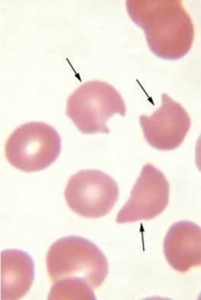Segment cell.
I'll return each mask as SVG.
<instances>
[{
    "label": "cell",
    "instance_id": "6",
    "mask_svg": "<svg viewBox=\"0 0 201 300\" xmlns=\"http://www.w3.org/2000/svg\"><path fill=\"white\" fill-rule=\"evenodd\" d=\"M169 185L163 173L151 163L145 164L129 198L118 213L119 224L154 219L167 207Z\"/></svg>",
    "mask_w": 201,
    "mask_h": 300
},
{
    "label": "cell",
    "instance_id": "4",
    "mask_svg": "<svg viewBox=\"0 0 201 300\" xmlns=\"http://www.w3.org/2000/svg\"><path fill=\"white\" fill-rule=\"evenodd\" d=\"M61 150L57 131L43 122L23 124L11 134L5 144L7 160L16 168L26 173L43 170L51 165Z\"/></svg>",
    "mask_w": 201,
    "mask_h": 300
},
{
    "label": "cell",
    "instance_id": "10",
    "mask_svg": "<svg viewBox=\"0 0 201 300\" xmlns=\"http://www.w3.org/2000/svg\"><path fill=\"white\" fill-rule=\"evenodd\" d=\"M53 282L48 299H95L93 289L81 280L64 277Z\"/></svg>",
    "mask_w": 201,
    "mask_h": 300
},
{
    "label": "cell",
    "instance_id": "3",
    "mask_svg": "<svg viewBox=\"0 0 201 300\" xmlns=\"http://www.w3.org/2000/svg\"><path fill=\"white\" fill-rule=\"evenodd\" d=\"M121 97L109 83L99 80L86 82L69 97L66 114L82 133L108 134L107 120L114 114L124 116Z\"/></svg>",
    "mask_w": 201,
    "mask_h": 300
},
{
    "label": "cell",
    "instance_id": "7",
    "mask_svg": "<svg viewBox=\"0 0 201 300\" xmlns=\"http://www.w3.org/2000/svg\"><path fill=\"white\" fill-rule=\"evenodd\" d=\"M160 107L150 116L142 115L139 123L147 142L161 150H171L181 144L189 130L191 120L178 103L165 93Z\"/></svg>",
    "mask_w": 201,
    "mask_h": 300
},
{
    "label": "cell",
    "instance_id": "5",
    "mask_svg": "<svg viewBox=\"0 0 201 300\" xmlns=\"http://www.w3.org/2000/svg\"><path fill=\"white\" fill-rule=\"evenodd\" d=\"M119 195L118 187L114 179L96 169L82 170L72 175L64 192L70 208L80 216L91 219L107 214Z\"/></svg>",
    "mask_w": 201,
    "mask_h": 300
},
{
    "label": "cell",
    "instance_id": "1",
    "mask_svg": "<svg viewBox=\"0 0 201 300\" xmlns=\"http://www.w3.org/2000/svg\"><path fill=\"white\" fill-rule=\"evenodd\" d=\"M132 21L144 31L151 51L164 59L181 58L190 50L194 29L180 0H127Z\"/></svg>",
    "mask_w": 201,
    "mask_h": 300
},
{
    "label": "cell",
    "instance_id": "9",
    "mask_svg": "<svg viewBox=\"0 0 201 300\" xmlns=\"http://www.w3.org/2000/svg\"><path fill=\"white\" fill-rule=\"evenodd\" d=\"M1 300H17L30 290L34 278L33 260L26 252L7 249L1 253Z\"/></svg>",
    "mask_w": 201,
    "mask_h": 300
},
{
    "label": "cell",
    "instance_id": "8",
    "mask_svg": "<svg viewBox=\"0 0 201 300\" xmlns=\"http://www.w3.org/2000/svg\"><path fill=\"white\" fill-rule=\"evenodd\" d=\"M163 251L172 267L182 272L199 265L201 261V230L189 221H179L170 228L165 237Z\"/></svg>",
    "mask_w": 201,
    "mask_h": 300
},
{
    "label": "cell",
    "instance_id": "2",
    "mask_svg": "<svg viewBox=\"0 0 201 300\" xmlns=\"http://www.w3.org/2000/svg\"><path fill=\"white\" fill-rule=\"evenodd\" d=\"M46 262L53 282L64 277L80 279L93 289L102 283L108 271L107 260L100 249L89 240L76 236L53 243L47 252Z\"/></svg>",
    "mask_w": 201,
    "mask_h": 300
}]
</instances>
